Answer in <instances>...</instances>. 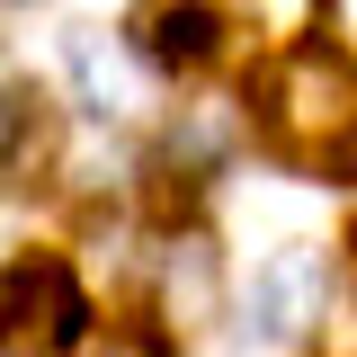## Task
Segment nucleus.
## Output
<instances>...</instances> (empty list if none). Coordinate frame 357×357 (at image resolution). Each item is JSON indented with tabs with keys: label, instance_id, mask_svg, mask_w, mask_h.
<instances>
[{
	"label": "nucleus",
	"instance_id": "1",
	"mask_svg": "<svg viewBox=\"0 0 357 357\" xmlns=\"http://www.w3.org/2000/svg\"><path fill=\"white\" fill-rule=\"evenodd\" d=\"M241 116H250V134H259L268 161L349 188L357 178V54L331 45L321 27L295 36V45H277L259 72H250Z\"/></svg>",
	"mask_w": 357,
	"mask_h": 357
},
{
	"label": "nucleus",
	"instance_id": "2",
	"mask_svg": "<svg viewBox=\"0 0 357 357\" xmlns=\"http://www.w3.org/2000/svg\"><path fill=\"white\" fill-rule=\"evenodd\" d=\"M98 340V304L72 250L18 241L0 250V357H81Z\"/></svg>",
	"mask_w": 357,
	"mask_h": 357
},
{
	"label": "nucleus",
	"instance_id": "3",
	"mask_svg": "<svg viewBox=\"0 0 357 357\" xmlns=\"http://www.w3.org/2000/svg\"><path fill=\"white\" fill-rule=\"evenodd\" d=\"M321 312H331V250L321 241H277L232 286V340L250 357H286L321 331Z\"/></svg>",
	"mask_w": 357,
	"mask_h": 357
},
{
	"label": "nucleus",
	"instance_id": "4",
	"mask_svg": "<svg viewBox=\"0 0 357 357\" xmlns=\"http://www.w3.org/2000/svg\"><path fill=\"white\" fill-rule=\"evenodd\" d=\"M152 321L170 340L232 321V268H223L215 232H197V223H170L161 232V250H152Z\"/></svg>",
	"mask_w": 357,
	"mask_h": 357
},
{
	"label": "nucleus",
	"instance_id": "5",
	"mask_svg": "<svg viewBox=\"0 0 357 357\" xmlns=\"http://www.w3.org/2000/svg\"><path fill=\"white\" fill-rule=\"evenodd\" d=\"M72 161V116L45 81H0V197H45Z\"/></svg>",
	"mask_w": 357,
	"mask_h": 357
},
{
	"label": "nucleus",
	"instance_id": "6",
	"mask_svg": "<svg viewBox=\"0 0 357 357\" xmlns=\"http://www.w3.org/2000/svg\"><path fill=\"white\" fill-rule=\"evenodd\" d=\"M232 27H241L232 9H197V0H188V9H134V18H126L134 54H143L161 81H170V72H178V81L215 72L223 54H232Z\"/></svg>",
	"mask_w": 357,
	"mask_h": 357
},
{
	"label": "nucleus",
	"instance_id": "7",
	"mask_svg": "<svg viewBox=\"0 0 357 357\" xmlns=\"http://www.w3.org/2000/svg\"><path fill=\"white\" fill-rule=\"evenodd\" d=\"M63 63H72V98H81L89 116H107V126H134V116L152 107V81H161V72L134 54V36H72Z\"/></svg>",
	"mask_w": 357,
	"mask_h": 357
},
{
	"label": "nucleus",
	"instance_id": "8",
	"mask_svg": "<svg viewBox=\"0 0 357 357\" xmlns=\"http://www.w3.org/2000/svg\"><path fill=\"white\" fill-rule=\"evenodd\" d=\"M81 357H178V340L152 312H116V321H98V340H89Z\"/></svg>",
	"mask_w": 357,
	"mask_h": 357
},
{
	"label": "nucleus",
	"instance_id": "9",
	"mask_svg": "<svg viewBox=\"0 0 357 357\" xmlns=\"http://www.w3.org/2000/svg\"><path fill=\"white\" fill-rule=\"evenodd\" d=\"M321 36H331V45H349V54H357V0H340V9L321 18Z\"/></svg>",
	"mask_w": 357,
	"mask_h": 357
},
{
	"label": "nucleus",
	"instance_id": "10",
	"mask_svg": "<svg viewBox=\"0 0 357 357\" xmlns=\"http://www.w3.org/2000/svg\"><path fill=\"white\" fill-rule=\"evenodd\" d=\"M349 250H357V223H349Z\"/></svg>",
	"mask_w": 357,
	"mask_h": 357
}]
</instances>
